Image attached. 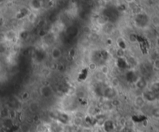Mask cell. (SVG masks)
I'll return each mask as SVG.
<instances>
[{
	"instance_id": "6da1fadb",
	"label": "cell",
	"mask_w": 159,
	"mask_h": 132,
	"mask_svg": "<svg viewBox=\"0 0 159 132\" xmlns=\"http://www.w3.org/2000/svg\"><path fill=\"white\" fill-rule=\"evenodd\" d=\"M148 23H149V19L145 14L139 13L136 15L135 23L138 26L141 27V28H143V27L147 26Z\"/></svg>"
},
{
	"instance_id": "7a4b0ae2",
	"label": "cell",
	"mask_w": 159,
	"mask_h": 132,
	"mask_svg": "<svg viewBox=\"0 0 159 132\" xmlns=\"http://www.w3.org/2000/svg\"><path fill=\"white\" fill-rule=\"evenodd\" d=\"M103 96L108 100H113L116 97V90L112 87H107L103 90Z\"/></svg>"
},
{
	"instance_id": "3957f363",
	"label": "cell",
	"mask_w": 159,
	"mask_h": 132,
	"mask_svg": "<svg viewBox=\"0 0 159 132\" xmlns=\"http://www.w3.org/2000/svg\"><path fill=\"white\" fill-rule=\"evenodd\" d=\"M142 98H143L144 101L147 102H153L156 99V94L150 90H146L142 93Z\"/></svg>"
},
{
	"instance_id": "277c9868",
	"label": "cell",
	"mask_w": 159,
	"mask_h": 132,
	"mask_svg": "<svg viewBox=\"0 0 159 132\" xmlns=\"http://www.w3.org/2000/svg\"><path fill=\"white\" fill-rule=\"evenodd\" d=\"M17 38V33L14 29H10L6 31L4 35V39L8 42H13Z\"/></svg>"
},
{
	"instance_id": "5b68a950",
	"label": "cell",
	"mask_w": 159,
	"mask_h": 132,
	"mask_svg": "<svg viewBox=\"0 0 159 132\" xmlns=\"http://www.w3.org/2000/svg\"><path fill=\"white\" fill-rule=\"evenodd\" d=\"M40 93H41V95L44 97V98H50V96L53 94V90L52 88L50 87L48 85H46V86H43L42 87H41L40 89Z\"/></svg>"
},
{
	"instance_id": "8992f818",
	"label": "cell",
	"mask_w": 159,
	"mask_h": 132,
	"mask_svg": "<svg viewBox=\"0 0 159 132\" xmlns=\"http://www.w3.org/2000/svg\"><path fill=\"white\" fill-rule=\"evenodd\" d=\"M30 10L31 12L39 11L41 10V9L43 6V2L42 1H38V0H35V1H31L30 2Z\"/></svg>"
},
{
	"instance_id": "52a82bcc",
	"label": "cell",
	"mask_w": 159,
	"mask_h": 132,
	"mask_svg": "<svg viewBox=\"0 0 159 132\" xmlns=\"http://www.w3.org/2000/svg\"><path fill=\"white\" fill-rule=\"evenodd\" d=\"M62 56V52L60 48L57 47V46H54L51 49V51H50V56L54 60H58Z\"/></svg>"
},
{
	"instance_id": "ba28073f",
	"label": "cell",
	"mask_w": 159,
	"mask_h": 132,
	"mask_svg": "<svg viewBox=\"0 0 159 132\" xmlns=\"http://www.w3.org/2000/svg\"><path fill=\"white\" fill-rule=\"evenodd\" d=\"M134 84L137 87V88L138 89H141V90H143L147 87V83L146 81V80L143 78V77H138V79L136 80L135 82H134Z\"/></svg>"
},
{
	"instance_id": "9c48e42d",
	"label": "cell",
	"mask_w": 159,
	"mask_h": 132,
	"mask_svg": "<svg viewBox=\"0 0 159 132\" xmlns=\"http://www.w3.org/2000/svg\"><path fill=\"white\" fill-rule=\"evenodd\" d=\"M63 131H64V128L62 127V125L57 121L51 124L48 128V132H63Z\"/></svg>"
},
{
	"instance_id": "30bf717a",
	"label": "cell",
	"mask_w": 159,
	"mask_h": 132,
	"mask_svg": "<svg viewBox=\"0 0 159 132\" xmlns=\"http://www.w3.org/2000/svg\"><path fill=\"white\" fill-rule=\"evenodd\" d=\"M72 123L73 126L76 127V128H81L84 124V119L81 116H78L77 115L72 119Z\"/></svg>"
},
{
	"instance_id": "8fae6325",
	"label": "cell",
	"mask_w": 159,
	"mask_h": 132,
	"mask_svg": "<svg viewBox=\"0 0 159 132\" xmlns=\"http://www.w3.org/2000/svg\"><path fill=\"white\" fill-rule=\"evenodd\" d=\"M106 132H111L114 129V124L111 120H105L103 125H102Z\"/></svg>"
},
{
	"instance_id": "7c38bea8",
	"label": "cell",
	"mask_w": 159,
	"mask_h": 132,
	"mask_svg": "<svg viewBox=\"0 0 159 132\" xmlns=\"http://www.w3.org/2000/svg\"><path fill=\"white\" fill-rule=\"evenodd\" d=\"M102 27H103V32L107 35L110 34L111 33H112V31L114 30V25L109 21L107 23H106L105 25H103Z\"/></svg>"
},
{
	"instance_id": "4fadbf2b",
	"label": "cell",
	"mask_w": 159,
	"mask_h": 132,
	"mask_svg": "<svg viewBox=\"0 0 159 132\" xmlns=\"http://www.w3.org/2000/svg\"><path fill=\"white\" fill-rule=\"evenodd\" d=\"M116 44H117V47L118 48H120V49H122L124 50H126V46H127L126 42L123 37H120L116 39Z\"/></svg>"
},
{
	"instance_id": "5bb4252c",
	"label": "cell",
	"mask_w": 159,
	"mask_h": 132,
	"mask_svg": "<svg viewBox=\"0 0 159 132\" xmlns=\"http://www.w3.org/2000/svg\"><path fill=\"white\" fill-rule=\"evenodd\" d=\"M30 12V10L29 9L24 8L23 10H19L17 13H16V18H18V19H22V18L23 17H27Z\"/></svg>"
},
{
	"instance_id": "9a60e30c",
	"label": "cell",
	"mask_w": 159,
	"mask_h": 132,
	"mask_svg": "<svg viewBox=\"0 0 159 132\" xmlns=\"http://www.w3.org/2000/svg\"><path fill=\"white\" fill-rule=\"evenodd\" d=\"M134 103H135V105L138 107H143V106L145 105L146 102L144 101V100L143 98H142V96H137L134 99Z\"/></svg>"
},
{
	"instance_id": "2e32d148",
	"label": "cell",
	"mask_w": 159,
	"mask_h": 132,
	"mask_svg": "<svg viewBox=\"0 0 159 132\" xmlns=\"http://www.w3.org/2000/svg\"><path fill=\"white\" fill-rule=\"evenodd\" d=\"M39 108H40V105L37 101H32L29 103V110L32 113L37 112Z\"/></svg>"
},
{
	"instance_id": "e0dca14e",
	"label": "cell",
	"mask_w": 159,
	"mask_h": 132,
	"mask_svg": "<svg viewBox=\"0 0 159 132\" xmlns=\"http://www.w3.org/2000/svg\"><path fill=\"white\" fill-rule=\"evenodd\" d=\"M96 22L99 25H100L101 26H103L105 25L106 23H108L109 19L106 16V15H99V17L97 18Z\"/></svg>"
},
{
	"instance_id": "ac0fdd59",
	"label": "cell",
	"mask_w": 159,
	"mask_h": 132,
	"mask_svg": "<svg viewBox=\"0 0 159 132\" xmlns=\"http://www.w3.org/2000/svg\"><path fill=\"white\" fill-rule=\"evenodd\" d=\"M27 19H28V21H29V23H34L35 22L37 21V15L36 12H30L29 14H28V15L27 16Z\"/></svg>"
},
{
	"instance_id": "d6986e66",
	"label": "cell",
	"mask_w": 159,
	"mask_h": 132,
	"mask_svg": "<svg viewBox=\"0 0 159 132\" xmlns=\"http://www.w3.org/2000/svg\"><path fill=\"white\" fill-rule=\"evenodd\" d=\"M99 70H100V73L103 74V76H108L109 72H110V69L107 65H102L99 67Z\"/></svg>"
},
{
	"instance_id": "ffe728a7",
	"label": "cell",
	"mask_w": 159,
	"mask_h": 132,
	"mask_svg": "<svg viewBox=\"0 0 159 132\" xmlns=\"http://www.w3.org/2000/svg\"><path fill=\"white\" fill-rule=\"evenodd\" d=\"M110 84H111L110 87L115 88V89H116V87H118L120 84V80H119L118 77H112V78L110 80Z\"/></svg>"
},
{
	"instance_id": "44dd1931",
	"label": "cell",
	"mask_w": 159,
	"mask_h": 132,
	"mask_svg": "<svg viewBox=\"0 0 159 132\" xmlns=\"http://www.w3.org/2000/svg\"><path fill=\"white\" fill-rule=\"evenodd\" d=\"M138 36L137 34L134 33H131L128 35V41L130 43H136L138 42Z\"/></svg>"
},
{
	"instance_id": "7402d4cb",
	"label": "cell",
	"mask_w": 159,
	"mask_h": 132,
	"mask_svg": "<svg viewBox=\"0 0 159 132\" xmlns=\"http://www.w3.org/2000/svg\"><path fill=\"white\" fill-rule=\"evenodd\" d=\"M115 54L117 56L118 59L120 58H124V56H125V50L120 49V48L116 47V51H115Z\"/></svg>"
},
{
	"instance_id": "603a6c76",
	"label": "cell",
	"mask_w": 159,
	"mask_h": 132,
	"mask_svg": "<svg viewBox=\"0 0 159 132\" xmlns=\"http://www.w3.org/2000/svg\"><path fill=\"white\" fill-rule=\"evenodd\" d=\"M158 89H159L158 83V82L152 83V84H151V88H150V90H151L153 93H155V94H156L158 93Z\"/></svg>"
},
{
	"instance_id": "cb8c5ba5",
	"label": "cell",
	"mask_w": 159,
	"mask_h": 132,
	"mask_svg": "<svg viewBox=\"0 0 159 132\" xmlns=\"http://www.w3.org/2000/svg\"><path fill=\"white\" fill-rule=\"evenodd\" d=\"M88 67H89V69L91 71H95L97 70L96 63H94V62H91V63H89V66H88Z\"/></svg>"
},
{
	"instance_id": "d4e9b609",
	"label": "cell",
	"mask_w": 159,
	"mask_h": 132,
	"mask_svg": "<svg viewBox=\"0 0 159 132\" xmlns=\"http://www.w3.org/2000/svg\"><path fill=\"white\" fill-rule=\"evenodd\" d=\"M83 32L85 34L88 35V36H89V35L91 34L92 33V29H90V27L89 26H85L83 28Z\"/></svg>"
},
{
	"instance_id": "484cf974",
	"label": "cell",
	"mask_w": 159,
	"mask_h": 132,
	"mask_svg": "<svg viewBox=\"0 0 159 132\" xmlns=\"http://www.w3.org/2000/svg\"><path fill=\"white\" fill-rule=\"evenodd\" d=\"M153 67L155 70H158L159 69V60L158 59H156L155 61L153 62Z\"/></svg>"
},
{
	"instance_id": "4316f807",
	"label": "cell",
	"mask_w": 159,
	"mask_h": 132,
	"mask_svg": "<svg viewBox=\"0 0 159 132\" xmlns=\"http://www.w3.org/2000/svg\"><path fill=\"white\" fill-rule=\"evenodd\" d=\"M152 22H153V23H154V24H155V26L158 25L159 19H158V17L157 15H155V16H154L153 19H152Z\"/></svg>"
},
{
	"instance_id": "83f0119b",
	"label": "cell",
	"mask_w": 159,
	"mask_h": 132,
	"mask_svg": "<svg viewBox=\"0 0 159 132\" xmlns=\"http://www.w3.org/2000/svg\"><path fill=\"white\" fill-rule=\"evenodd\" d=\"M5 23H6V20L4 19V17L2 16H0V28H2L5 26Z\"/></svg>"
},
{
	"instance_id": "f1b7e54d",
	"label": "cell",
	"mask_w": 159,
	"mask_h": 132,
	"mask_svg": "<svg viewBox=\"0 0 159 132\" xmlns=\"http://www.w3.org/2000/svg\"><path fill=\"white\" fill-rule=\"evenodd\" d=\"M28 97H29V94L27 92H24L21 95V98L23 100H27L28 98Z\"/></svg>"
},
{
	"instance_id": "f546056e",
	"label": "cell",
	"mask_w": 159,
	"mask_h": 132,
	"mask_svg": "<svg viewBox=\"0 0 159 132\" xmlns=\"http://www.w3.org/2000/svg\"><path fill=\"white\" fill-rule=\"evenodd\" d=\"M64 69V67L63 64H61V63H60V64H58V66H57V70H60V71H63Z\"/></svg>"
},
{
	"instance_id": "4dcf8cb0",
	"label": "cell",
	"mask_w": 159,
	"mask_h": 132,
	"mask_svg": "<svg viewBox=\"0 0 159 132\" xmlns=\"http://www.w3.org/2000/svg\"><path fill=\"white\" fill-rule=\"evenodd\" d=\"M70 53H71V56H74L75 55V50H72Z\"/></svg>"
}]
</instances>
